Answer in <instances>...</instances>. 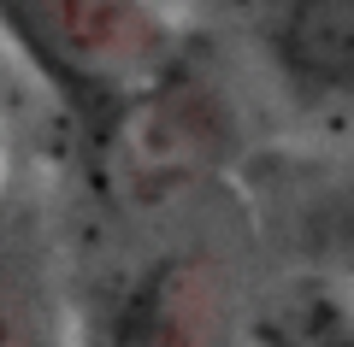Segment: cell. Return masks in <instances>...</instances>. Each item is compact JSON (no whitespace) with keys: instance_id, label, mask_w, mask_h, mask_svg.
Listing matches in <instances>:
<instances>
[{"instance_id":"obj_6","label":"cell","mask_w":354,"mask_h":347,"mask_svg":"<svg viewBox=\"0 0 354 347\" xmlns=\"http://www.w3.org/2000/svg\"><path fill=\"white\" fill-rule=\"evenodd\" d=\"M0 347H71L59 300L12 224H0Z\"/></svg>"},{"instance_id":"obj_5","label":"cell","mask_w":354,"mask_h":347,"mask_svg":"<svg viewBox=\"0 0 354 347\" xmlns=\"http://www.w3.org/2000/svg\"><path fill=\"white\" fill-rule=\"evenodd\" d=\"M236 347H354V288L283 271L236 295Z\"/></svg>"},{"instance_id":"obj_1","label":"cell","mask_w":354,"mask_h":347,"mask_svg":"<svg viewBox=\"0 0 354 347\" xmlns=\"http://www.w3.org/2000/svg\"><path fill=\"white\" fill-rule=\"evenodd\" d=\"M0 41L88 153H113L189 71V36L160 0H0Z\"/></svg>"},{"instance_id":"obj_4","label":"cell","mask_w":354,"mask_h":347,"mask_svg":"<svg viewBox=\"0 0 354 347\" xmlns=\"http://www.w3.org/2000/svg\"><path fill=\"white\" fill-rule=\"evenodd\" d=\"M248 36L295 100L354 112V0H254Z\"/></svg>"},{"instance_id":"obj_2","label":"cell","mask_w":354,"mask_h":347,"mask_svg":"<svg viewBox=\"0 0 354 347\" xmlns=\"http://www.w3.org/2000/svg\"><path fill=\"white\" fill-rule=\"evenodd\" d=\"M242 200L283 271L354 288V153H248Z\"/></svg>"},{"instance_id":"obj_3","label":"cell","mask_w":354,"mask_h":347,"mask_svg":"<svg viewBox=\"0 0 354 347\" xmlns=\"http://www.w3.org/2000/svg\"><path fill=\"white\" fill-rule=\"evenodd\" d=\"M83 347H236V288L207 253H160L113 288Z\"/></svg>"}]
</instances>
